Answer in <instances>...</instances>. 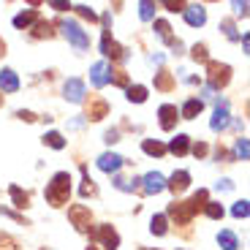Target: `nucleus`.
I'll use <instances>...</instances> for the list:
<instances>
[{"mask_svg":"<svg viewBox=\"0 0 250 250\" xmlns=\"http://www.w3.org/2000/svg\"><path fill=\"white\" fill-rule=\"evenodd\" d=\"M207 201H209V190H207V188H199L188 201H171L169 209H166V218L177 220V226H188L201 209H204Z\"/></svg>","mask_w":250,"mask_h":250,"instance_id":"1","label":"nucleus"},{"mask_svg":"<svg viewBox=\"0 0 250 250\" xmlns=\"http://www.w3.org/2000/svg\"><path fill=\"white\" fill-rule=\"evenodd\" d=\"M68 196H71V174L68 171H57L49 180V185H46L44 199L52 207H62V204H68Z\"/></svg>","mask_w":250,"mask_h":250,"instance_id":"2","label":"nucleus"},{"mask_svg":"<svg viewBox=\"0 0 250 250\" xmlns=\"http://www.w3.org/2000/svg\"><path fill=\"white\" fill-rule=\"evenodd\" d=\"M60 30H62V36L68 38L71 44H74V49H79V52L90 49V36L82 30L79 22H74V19H62V22H60Z\"/></svg>","mask_w":250,"mask_h":250,"instance_id":"3","label":"nucleus"},{"mask_svg":"<svg viewBox=\"0 0 250 250\" xmlns=\"http://www.w3.org/2000/svg\"><path fill=\"white\" fill-rule=\"evenodd\" d=\"M207 79H209V90H223L231 82V65L209 60L207 62Z\"/></svg>","mask_w":250,"mask_h":250,"instance_id":"4","label":"nucleus"},{"mask_svg":"<svg viewBox=\"0 0 250 250\" xmlns=\"http://www.w3.org/2000/svg\"><path fill=\"white\" fill-rule=\"evenodd\" d=\"M68 220L79 234H90V229H93V212H90V207H84V204H71L68 207Z\"/></svg>","mask_w":250,"mask_h":250,"instance_id":"5","label":"nucleus"},{"mask_svg":"<svg viewBox=\"0 0 250 250\" xmlns=\"http://www.w3.org/2000/svg\"><path fill=\"white\" fill-rule=\"evenodd\" d=\"M90 237H93L104 250H117L120 248V234L114 231L112 223H101V226H95V229H90Z\"/></svg>","mask_w":250,"mask_h":250,"instance_id":"6","label":"nucleus"},{"mask_svg":"<svg viewBox=\"0 0 250 250\" xmlns=\"http://www.w3.org/2000/svg\"><path fill=\"white\" fill-rule=\"evenodd\" d=\"M109 114V104L106 98H101V95H90L87 106H84V117L93 120V123H98V120H104Z\"/></svg>","mask_w":250,"mask_h":250,"instance_id":"7","label":"nucleus"},{"mask_svg":"<svg viewBox=\"0 0 250 250\" xmlns=\"http://www.w3.org/2000/svg\"><path fill=\"white\" fill-rule=\"evenodd\" d=\"M229 123H231L229 104L218 98V104H215V114H212V120H209V128H212L215 133H220V131H226V128H229Z\"/></svg>","mask_w":250,"mask_h":250,"instance_id":"8","label":"nucleus"},{"mask_svg":"<svg viewBox=\"0 0 250 250\" xmlns=\"http://www.w3.org/2000/svg\"><path fill=\"white\" fill-rule=\"evenodd\" d=\"M84 95H87V90H84V82L82 79H68L62 84V98L71 101V104H82Z\"/></svg>","mask_w":250,"mask_h":250,"instance_id":"9","label":"nucleus"},{"mask_svg":"<svg viewBox=\"0 0 250 250\" xmlns=\"http://www.w3.org/2000/svg\"><path fill=\"white\" fill-rule=\"evenodd\" d=\"M109 74H112V65H109L106 60L93 62V68H90V82H93V87H106Z\"/></svg>","mask_w":250,"mask_h":250,"instance_id":"10","label":"nucleus"},{"mask_svg":"<svg viewBox=\"0 0 250 250\" xmlns=\"http://www.w3.org/2000/svg\"><path fill=\"white\" fill-rule=\"evenodd\" d=\"M177 120H180V109H177L174 104H163V106L158 109V123H161L163 131H174Z\"/></svg>","mask_w":250,"mask_h":250,"instance_id":"11","label":"nucleus"},{"mask_svg":"<svg viewBox=\"0 0 250 250\" xmlns=\"http://www.w3.org/2000/svg\"><path fill=\"white\" fill-rule=\"evenodd\" d=\"M142 190H144V193H150V196L166 190V177H163L161 171H147L144 180H142Z\"/></svg>","mask_w":250,"mask_h":250,"instance_id":"12","label":"nucleus"},{"mask_svg":"<svg viewBox=\"0 0 250 250\" xmlns=\"http://www.w3.org/2000/svg\"><path fill=\"white\" fill-rule=\"evenodd\" d=\"M166 188H169V190H171L174 196L185 193L188 188H190V171H185V169L174 171V174L169 177V182H166Z\"/></svg>","mask_w":250,"mask_h":250,"instance_id":"13","label":"nucleus"},{"mask_svg":"<svg viewBox=\"0 0 250 250\" xmlns=\"http://www.w3.org/2000/svg\"><path fill=\"white\" fill-rule=\"evenodd\" d=\"M123 163H125L123 155H117V152H104V155L98 158V169L106 171V174H117V171L123 169Z\"/></svg>","mask_w":250,"mask_h":250,"instance_id":"14","label":"nucleus"},{"mask_svg":"<svg viewBox=\"0 0 250 250\" xmlns=\"http://www.w3.org/2000/svg\"><path fill=\"white\" fill-rule=\"evenodd\" d=\"M182 17H185V22H188L190 27H201V25L207 22V8H204V6H196V3H190V6H185Z\"/></svg>","mask_w":250,"mask_h":250,"instance_id":"15","label":"nucleus"},{"mask_svg":"<svg viewBox=\"0 0 250 250\" xmlns=\"http://www.w3.org/2000/svg\"><path fill=\"white\" fill-rule=\"evenodd\" d=\"M201 112H204V101L201 98H188L185 104H182V109H180V120H193V117H199Z\"/></svg>","mask_w":250,"mask_h":250,"instance_id":"16","label":"nucleus"},{"mask_svg":"<svg viewBox=\"0 0 250 250\" xmlns=\"http://www.w3.org/2000/svg\"><path fill=\"white\" fill-rule=\"evenodd\" d=\"M17 90H19V76H17V71L3 68V71H0V93H17Z\"/></svg>","mask_w":250,"mask_h":250,"instance_id":"17","label":"nucleus"},{"mask_svg":"<svg viewBox=\"0 0 250 250\" xmlns=\"http://www.w3.org/2000/svg\"><path fill=\"white\" fill-rule=\"evenodd\" d=\"M36 22H38V11H36V8H27V11H22V14L14 17V27H17V30H30Z\"/></svg>","mask_w":250,"mask_h":250,"instance_id":"18","label":"nucleus"},{"mask_svg":"<svg viewBox=\"0 0 250 250\" xmlns=\"http://www.w3.org/2000/svg\"><path fill=\"white\" fill-rule=\"evenodd\" d=\"M166 150L174 152L177 158L188 155V150H190V136H185V133H177V136L169 142V147H166Z\"/></svg>","mask_w":250,"mask_h":250,"instance_id":"19","label":"nucleus"},{"mask_svg":"<svg viewBox=\"0 0 250 250\" xmlns=\"http://www.w3.org/2000/svg\"><path fill=\"white\" fill-rule=\"evenodd\" d=\"M8 196H11L14 207H19V209H27V207H30V193L22 190L19 185H8Z\"/></svg>","mask_w":250,"mask_h":250,"instance_id":"20","label":"nucleus"},{"mask_svg":"<svg viewBox=\"0 0 250 250\" xmlns=\"http://www.w3.org/2000/svg\"><path fill=\"white\" fill-rule=\"evenodd\" d=\"M142 150L147 152V155H152V158H163V155H166V144L158 142V139H144Z\"/></svg>","mask_w":250,"mask_h":250,"instance_id":"21","label":"nucleus"},{"mask_svg":"<svg viewBox=\"0 0 250 250\" xmlns=\"http://www.w3.org/2000/svg\"><path fill=\"white\" fill-rule=\"evenodd\" d=\"M155 90H163V93H171V90H174V76L166 68H161L155 74Z\"/></svg>","mask_w":250,"mask_h":250,"instance_id":"22","label":"nucleus"},{"mask_svg":"<svg viewBox=\"0 0 250 250\" xmlns=\"http://www.w3.org/2000/svg\"><path fill=\"white\" fill-rule=\"evenodd\" d=\"M125 98L131 101V104H144L147 101V87L144 84H128L125 87Z\"/></svg>","mask_w":250,"mask_h":250,"instance_id":"23","label":"nucleus"},{"mask_svg":"<svg viewBox=\"0 0 250 250\" xmlns=\"http://www.w3.org/2000/svg\"><path fill=\"white\" fill-rule=\"evenodd\" d=\"M218 245L223 250H239V239L234 231H229V229H223V231L218 234Z\"/></svg>","mask_w":250,"mask_h":250,"instance_id":"24","label":"nucleus"},{"mask_svg":"<svg viewBox=\"0 0 250 250\" xmlns=\"http://www.w3.org/2000/svg\"><path fill=\"white\" fill-rule=\"evenodd\" d=\"M150 231L155 237H163V234H169V218L166 215H152L150 220Z\"/></svg>","mask_w":250,"mask_h":250,"instance_id":"25","label":"nucleus"},{"mask_svg":"<svg viewBox=\"0 0 250 250\" xmlns=\"http://www.w3.org/2000/svg\"><path fill=\"white\" fill-rule=\"evenodd\" d=\"M30 36H33V38H52V36H55V30H52V25H49V22H44V19H38L36 25H33Z\"/></svg>","mask_w":250,"mask_h":250,"instance_id":"26","label":"nucleus"},{"mask_svg":"<svg viewBox=\"0 0 250 250\" xmlns=\"http://www.w3.org/2000/svg\"><path fill=\"white\" fill-rule=\"evenodd\" d=\"M44 144H46V147H52V150H62V147H65V139H62L60 131H49L44 136Z\"/></svg>","mask_w":250,"mask_h":250,"instance_id":"27","label":"nucleus"},{"mask_svg":"<svg viewBox=\"0 0 250 250\" xmlns=\"http://www.w3.org/2000/svg\"><path fill=\"white\" fill-rule=\"evenodd\" d=\"M204 212H207V218L220 220V218L226 215V209H223V204H220V201H207V204H204Z\"/></svg>","mask_w":250,"mask_h":250,"instance_id":"28","label":"nucleus"},{"mask_svg":"<svg viewBox=\"0 0 250 250\" xmlns=\"http://www.w3.org/2000/svg\"><path fill=\"white\" fill-rule=\"evenodd\" d=\"M139 19H144V22L155 19V3H150V0H142V3H139Z\"/></svg>","mask_w":250,"mask_h":250,"instance_id":"29","label":"nucleus"},{"mask_svg":"<svg viewBox=\"0 0 250 250\" xmlns=\"http://www.w3.org/2000/svg\"><path fill=\"white\" fill-rule=\"evenodd\" d=\"M234 158L237 161H248L250 158V147H248V139H237V144H234Z\"/></svg>","mask_w":250,"mask_h":250,"instance_id":"30","label":"nucleus"},{"mask_svg":"<svg viewBox=\"0 0 250 250\" xmlns=\"http://www.w3.org/2000/svg\"><path fill=\"white\" fill-rule=\"evenodd\" d=\"M82 196H95L98 193V188H95V182L90 180V174H87V169H84V180H82Z\"/></svg>","mask_w":250,"mask_h":250,"instance_id":"31","label":"nucleus"},{"mask_svg":"<svg viewBox=\"0 0 250 250\" xmlns=\"http://www.w3.org/2000/svg\"><path fill=\"white\" fill-rule=\"evenodd\" d=\"M190 57H193L196 62H209V52H207L204 44H196L193 49H190Z\"/></svg>","mask_w":250,"mask_h":250,"instance_id":"32","label":"nucleus"},{"mask_svg":"<svg viewBox=\"0 0 250 250\" xmlns=\"http://www.w3.org/2000/svg\"><path fill=\"white\" fill-rule=\"evenodd\" d=\"M114 188L133 193V190H139V180H123V177H117V180H114Z\"/></svg>","mask_w":250,"mask_h":250,"instance_id":"33","label":"nucleus"},{"mask_svg":"<svg viewBox=\"0 0 250 250\" xmlns=\"http://www.w3.org/2000/svg\"><path fill=\"white\" fill-rule=\"evenodd\" d=\"M109 82H112V84H117V87H128V84H131L125 71H112V74H109Z\"/></svg>","mask_w":250,"mask_h":250,"instance_id":"34","label":"nucleus"},{"mask_svg":"<svg viewBox=\"0 0 250 250\" xmlns=\"http://www.w3.org/2000/svg\"><path fill=\"white\" fill-rule=\"evenodd\" d=\"M0 250H22V248H19V242L14 237H8V234L0 231Z\"/></svg>","mask_w":250,"mask_h":250,"instance_id":"35","label":"nucleus"},{"mask_svg":"<svg viewBox=\"0 0 250 250\" xmlns=\"http://www.w3.org/2000/svg\"><path fill=\"white\" fill-rule=\"evenodd\" d=\"M71 8H74V11L79 14V17L90 19V22H95V19H98V17H95V11H93V8H90V6H84V3H79V6H71Z\"/></svg>","mask_w":250,"mask_h":250,"instance_id":"36","label":"nucleus"},{"mask_svg":"<svg viewBox=\"0 0 250 250\" xmlns=\"http://www.w3.org/2000/svg\"><path fill=\"white\" fill-rule=\"evenodd\" d=\"M248 212H250V207H248V201H237V204L231 207V215L234 218H248Z\"/></svg>","mask_w":250,"mask_h":250,"instance_id":"37","label":"nucleus"},{"mask_svg":"<svg viewBox=\"0 0 250 250\" xmlns=\"http://www.w3.org/2000/svg\"><path fill=\"white\" fill-rule=\"evenodd\" d=\"M220 30H223L226 33V36H229V38H231V41H237V30H234V22H231V19H223V22H220Z\"/></svg>","mask_w":250,"mask_h":250,"instance_id":"38","label":"nucleus"},{"mask_svg":"<svg viewBox=\"0 0 250 250\" xmlns=\"http://www.w3.org/2000/svg\"><path fill=\"white\" fill-rule=\"evenodd\" d=\"M185 6H188V3H174V0H166V3H163L166 11H185Z\"/></svg>","mask_w":250,"mask_h":250,"instance_id":"39","label":"nucleus"},{"mask_svg":"<svg viewBox=\"0 0 250 250\" xmlns=\"http://www.w3.org/2000/svg\"><path fill=\"white\" fill-rule=\"evenodd\" d=\"M207 152H209V147H207L204 142H196V144H193V155H196V158H204Z\"/></svg>","mask_w":250,"mask_h":250,"instance_id":"40","label":"nucleus"},{"mask_svg":"<svg viewBox=\"0 0 250 250\" xmlns=\"http://www.w3.org/2000/svg\"><path fill=\"white\" fill-rule=\"evenodd\" d=\"M104 142H106V144H114V142H120V131H117V128H112V131H106V133H104Z\"/></svg>","mask_w":250,"mask_h":250,"instance_id":"41","label":"nucleus"},{"mask_svg":"<svg viewBox=\"0 0 250 250\" xmlns=\"http://www.w3.org/2000/svg\"><path fill=\"white\" fill-rule=\"evenodd\" d=\"M17 117L19 120H25V123H36V114H33V112H27V109H19V112H17Z\"/></svg>","mask_w":250,"mask_h":250,"instance_id":"42","label":"nucleus"},{"mask_svg":"<svg viewBox=\"0 0 250 250\" xmlns=\"http://www.w3.org/2000/svg\"><path fill=\"white\" fill-rule=\"evenodd\" d=\"M231 8H234V14H242V17H248V3H245V0H242V3H239V0H237V3H231Z\"/></svg>","mask_w":250,"mask_h":250,"instance_id":"43","label":"nucleus"},{"mask_svg":"<svg viewBox=\"0 0 250 250\" xmlns=\"http://www.w3.org/2000/svg\"><path fill=\"white\" fill-rule=\"evenodd\" d=\"M49 6L55 8V11H65V8H71L68 3H65V0H49Z\"/></svg>","mask_w":250,"mask_h":250,"instance_id":"44","label":"nucleus"},{"mask_svg":"<svg viewBox=\"0 0 250 250\" xmlns=\"http://www.w3.org/2000/svg\"><path fill=\"white\" fill-rule=\"evenodd\" d=\"M231 188H234L231 180H220V182H218V190H231Z\"/></svg>","mask_w":250,"mask_h":250,"instance_id":"45","label":"nucleus"},{"mask_svg":"<svg viewBox=\"0 0 250 250\" xmlns=\"http://www.w3.org/2000/svg\"><path fill=\"white\" fill-rule=\"evenodd\" d=\"M242 46H245V52L250 49V36H242Z\"/></svg>","mask_w":250,"mask_h":250,"instance_id":"46","label":"nucleus"},{"mask_svg":"<svg viewBox=\"0 0 250 250\" xmlns=\"http://www.w3.org/2000/svg\"><path fill=\"white\" fill-rule=\"evenodd\" d=\"M87 250H98V248H95V245H90V248H87Z\"/></svg>","mask_w":250,"mask_h":250,"instance_id":"47","label":"nucleus"},{"mask_svg":"<svg viewBox=\"0 0 250 250\" xmlns=\"http://www.w3.org/2000/svg\"><path fill=\"white\" fill-rule=\"evenodd\" d=\"M139 250H147V248H139Z\"/></svg>","mask_w":250,"mask_h":250,"instance_id":"48","label":"nucleus"},{"mask_svg":"<svg viewBox=\"0 0 250 250\" xmlns=\"http://www.w3.org/2000/svg\"><path fill=\"white\" fill-rule=\"evenodd\" d=\"M0 104H3V98H0Z\"/></svg>","mask_w":250,"mask_h":250,"instance_id":"49","label":"nucleus"},{"mask_svg":"<svg viewBox=\"0 0 250 250\" xmlns=\"http://www.w3.org/2000/svg\"><path fill=\"white\" fill-rule=\"evenodd\" d=\"M41 250H46V248H41Z\"/></svg>","mask_w":250,"mask_h":250,"instance_id":"50","label":"nucleus"}]
</instances>
